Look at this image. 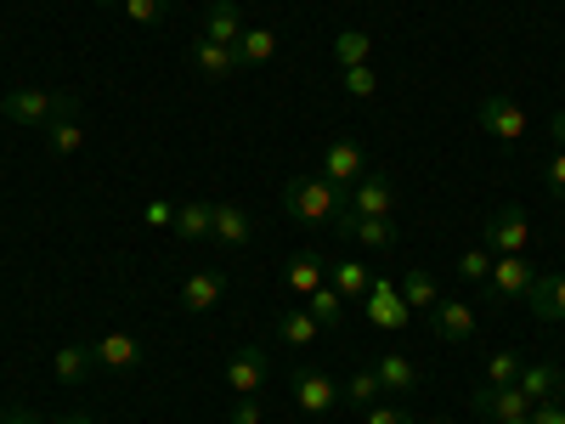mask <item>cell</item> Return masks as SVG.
Segmentation results:
<instances>
[{"label":"cell","instance_id":"obj_1","mask_svg":"<svg viewBox=\"0 0 565 424\" xmlns=\"http://www.w3.org/2000/svg\"><path fill=\"white\" fill-rule=\"evenodd\" d=\"M282 210L300 226H334L345 215V187L322 181V176H289L282 181Z\"/></svg>","mask_w":565,"mask_h":424},{"label":"cell","instance_id":"obj_2","mask_svg":"<svg viewBox=\"0 0 565 424\" xmlns=\"http://www.w3.org/2000/svg\"><path fill=\"white\" fill-rule=\"evenodd\" d=\"M68 108H79V97H68V91H7L0 97V114H7L12 125H52L57 114H68Z\"/></svg>","mask_w":565,"mask_h":424},{"label":"cell","instance_id":"obj_3","mask_svg":"<svg viewBox=\"0 0 565 424\" xmlns=\"http://www.w3.org/2000/svg\"><path fill=\"white\" fill-rule=\"evenodd\" d=\"M481 250L492 255H526L532 250V221L521 204H509V210H492L487 226H481Z\"/></svg>","mask_w":565,"mask_h":424},{"label":"cell","instance_id":"obj_4","mask_svg":"<svg viewBox=\"0 0 565 424\" xmlns=\"http://www.w3.org/2000/svg\"><path fill=\"white\" fill-rule=\"evenodd\" d=\"M476 125L487 130V136H498V141H521L532 125H526V108L514 103V97H503V91H492V97H481V108H476Z\"/></svg>","mask_w":565,"mask_h":424},{"label":"cell","instance_id":"obj_5","mask_svg":"<svg viewBox=\"0 0 565 424\" xmlns=\"http://www.w3.org/2000/svg\"><path fill=\"white\" fill-rule=\"evenodd\" d=\"M532 277H537V266H532L526 255H498L492 272H487V295L514 306V300H526V295H532Z\"/></svg>","mask_w":565,"mask_h":424},{"label":"cell","instance_id":"obj_6","mask_svg":"<svg viewBox=\"0 0 565 424\" xmlns=\"http://www.w3.org/2000/svg\"><path fill=\"white\" fill-rule=\"evenodd\" d=\"M266 380H271V351H266V346L232 351V362H226V385H232V396H260Z\"/></svg>","mask_w":565,"mask_h":424},{"label":"cell","instance_id":"obj_7","mask_svg":"<svg viewBox=\"0 0 565 424\" xmlns=\"http://www.w3.org/2000/svg\"><path fill=\"white\" fill-rule=\"evenodd\" d=\"M362 311H367V322H373V328H385V335H402V328L413 322V311H407L402 289H396V283H385V277H373V289H367Z\"/></svg>","mask_w":565,"mask_h":424},{"label":"cell","instance_id":"obj_8","mask_svg":"<svg viewBox=\"0 0 565 424\" xmlns=\"http://www.w3.org/2000/svg\"><path fill=\"white\" fill-rule=\"evenodd\" d=\"M322 170H328L322 181H334V187H345V193H351V187H356V181H362L373 165H367V153L356 148L351 136H334V141L322 148Z\"/></svg>","mask_w":565,"mask_h":424},{"label":"cell","instance_id":"obj_9","mask_svg":"<svg viewBox=\"0 0 565 424\" xmlns=\"http://www.w3.org/2000/svg\"><path fill=\"white\" fill-rule=\"evenodd\" d=\"M469 407H476L481 418L509 424V418H526V413H532V396H526L521 385H481L476 396H469Z\"/></svg>","mask_w":565,"mask_h":424},{"label":"cell","instance_id":"obj_10","mask_svg":"<svg viewBox=\"0 0 565 424\" xmlns=\"http://www.w3.org/2000/svg\"><path fill=\"white\" fill-rule=\"evenodd\" d=\"M345 204H351V215H391V210H396V187H391L385 170H367L351 193H345Z\"/></svg>","mask_w":565,"mask_h":424},{"label":"cell","instance_id":"obj_11","mask_svg":"<svg viewBox=\"0 0 565 424\" xmlns=\"http://www.w3.org/2000/svg\"><path fill=\"white\" fill-rule=\"evenodd\" d=\"M430 328H436V340L447 346H463V340H476V306H463V300H436L430 311Z\"/></svg>","mask_w":565,"mask_h":424},{"label":"cell","instance_id":"obj_12","mask_svg":"<svg viewBox=\"0 0 565 424\" xmlns=\"http://www.w3.org/2000/svg\"><path fill=\"white\" fill-rule=\"evenodd\" d=\"M289 391H295V402H300V407H306L311 418H322L328 407H334V402H340V385H334V380H328V373H322V368H300V373H295V380H289Z\"/></svg>","mask_w":565,"mask_h":424},{"label":"cell","instance_id":"obj_13","mask_svg":"<svg viewBox=\"0 0 565 424\" xmlns=\"http://www.w3.org/2000/svg\"><path fill=\"white\" fill-rule=\"evenodd\" d=\"M526 306H532V317H537V322H565V266H554V272H537V277H532Z\"/></svg>","mask_w":565,"mask_h":424},{"label":"cell","instance_id":"obj_14","mask_svg":"<svg viewBox=\"0 0 565 424\" xmlns=\"http://www.w3.org/2000/svg\"><path fill=\"white\" fill-rule=\"evenodd\" d=\"M322 283H328V261L317 250H300L289 266H282V289H289L295 300H306L311 289H322Z\"/></svg>","mask_w":565,"mask_h":424},{"label":"cell","instance_id":"obj_15","mask_svg":"<svg viewBox=\"0 0 565 424\" xmlns=\"http://www.w3.org/2000/svg\"><path fill=\"white\" fill-rule=\"evenodd\" d=\"M90 362L125 373V368H136V362H141V340H136V335H125V328H114V335H103L97 346H90Z\"/></svg>","mask_w":565,"mask_h":424},{"label":"cell","instance_id":"obj_16","mask_svg":"<svg viewBox=\"0 0 565 424\" xmlns=\"http://www.w3.org/2000/svg\"><path fill=\"white\" fill-rule=\"evenodd\" d=\"M221 295H226V277H221V272H193V277L181 283V306L193 311V317L215 311V306H221Z\"/></svg>","mask_w":565,"mask_h":424},{"label":"cell","instance_id":"obj_17","mask_svg":"<svg viewBox=\"0 0 565 424\" xmlns=\"http://www.w3.org/2000/svg\"><path fill=\"white\" fill-rule=\"evenodd\" d=\"M373 373H380L385 396H413V391H418V368H413L407 351H385L380 362H373Z\"/></svg>","mask_w":565,"mask_h":424},{"label":"cell","instance_id":"obj_18","mask_svg":"<svg viewBox=\"0 0 565 424\" xmlns=\"http://www.w3.org/2000/svg\"><path fill=\"white\" fill-rule=\"evenodd\" d=\"M170 232H175L181 244H199V239H210V232H215V204H199V199L175 204V221H170Z\"/></svg>","mask_w":565,"mask_h":424},{"label":"cell","instance_id":"obj_19","mask_svg":"<svg viewBox=\"0 0 565 424\" xmlns=\"http://www.w3.org/2000/svg\"><path fill=\"white\" fill-rule=\"evenodd\" d=\"M193 68L204 80H226L238 74V45H221V40H193Z\"/></svg>","mask_w":565,"mask_h":424},{"label":"cell","instance_id":"obj_20","mask_svg":"<svg viewBox=\"0 0 565 424\" xmlns=\"http://www.w3.org/2000/svg\"><path fill=\"white\" fill-rule=\"evenodd\" d=\"M40 130H45V148H52L57 159H74V153L85 148V125H79V108L57 114L52 125H40Z\"/></svg>","mask_w":565,"mask_h":424},{"label":"cell","instance_id":"obj_21","mask_svg":"<svg viewBox=\"0 0 565 424\" xmlns=\"http://www.w3.org/2000/svg\"><path fill=\"white\" fill-rule=\"evenodd\" d=\"M328 283L340 289V300H345V306H362V300H367V289H373V272H367L362 261H334V266H328Z\"/></svg>","mask_w":565,"mask_h":424},{"label":"cell","instance_id":"obj_22","mask_svg":"<svg viewBox=\"0 0 565 424\" xmlns=\"http://www.w3.org/2000/svg\"><path fill=\"white\" fill-rule=\"evenodd\" d=\"M317 335H322V328H317V317H311L306 306H289V311L277 317V340L289 346V351H311Z\"/></svg>","mask_w":565,"mask_h":424},{"label":"cell","instance_id":"obj_23","mask_svg":"<svg viewBox=\"0 0 565 424\" xmlns=\"http://www.w3.org/2000/svg\"><path fill=\"white\" fill-rule=\"evenodd\" d=\"M514 385H521L532 402H559V391H565V373H559L554 362H526Z\"/></svg>","mask_w":565,"mask_h":424},{"label":"cell","instance_id":"obj_24","mask_svg":"<svg viewBox=\"0 0 565 424\" xmlns=\"http://www.w3.org/2000/svg\"><path fill=\"white\" fill-rule=\"evenodd\" d=\"M238 34H244V12H238V0H210V12H204V40L238 45Z\"/></svg>","mask_w":565,"mask_h":424},{"label":"cell","instance_id":"obj_25","mask_svg":"<svg viewBox=\"0 0 565 424\" xmlns=\"http://www.w3.org/2000/svg\"><path fill=\"white\" fill-rule=\"evenodd\" d=\"M249 232H255V221H249L244 204H215V232H210L215 244L238 250V244H249Z\"/></svg>","mask_w":565,"mask_h":424},{"label":"cell","instance_id":"obj_26","mask_svg":"<svg viewBox=\"0 0 565 424\" xmlns=\"http://www.w3.org/2000/svg\"><path fill=\"white\" fill-rule=\"evenodd\" d=\"M380 396H385V385H380V373H373V368H356L351 380L340 385V402H345V407H356V413H367Z\"/></svg>","mask_w":565,"mask_h":424},{"label":"cell","instance_id":"obj_27","mask_svg":"<svg viewBox=\"0 0 565 424\" xmlns=\"http://www.w3.org/2000/svg\"><path fill=\"white\" fill-rule=\"evenodd\" d=\"M306 311L317 317V328H340V322H345V300H340L334 283H322V289H311V295H306Z\"/></svg>","mask_w":565,"mask_h":424},{"label":"cell","instance_id":"obj_28","mask_svg":"<svg viewBox=\"0 0 565 424\" xmlns=\"http://www.w3.org/2000/svg\"><path fill=\"white\" fill-rule=\"evenodd\" d=\"M402 300H407V311H430L436 300H441V289H436V277L430 272H402Z\"/></svg>","mask_w":565,"mask_h":424},{"label":"cell","instance_id":"obj_29","mask_svg":"<svg viewBox=\"0 0 565 424\" xmlns=\"http://www.w3.org/2000/svg\"><path fill=\"white\" fill-rule=\"evenodd\" d=\"M373 57V34L367 29H340L334 34V63L340 68H356V63H367Z\"/></svg>","mask_w":565,"mask_h":424},{"label":"cell","instance_id":"obj_30","mask_svg":"<svg viewBox=\"0 0 565 424\" xmlns=\"http://www.w3.org/2000/svg\"><path fill=\"white\" fill-rule=\"evenodd\" d=\"M277 57V34L271 29H244L238 34V63H271Z\"/></svg>","mask_w":565,"mask_h":424},{"label":"cell","instance_id":"obj_31","mask_svg":"<svg viewBox=\"0 0 565 424\" xmlns=\"http://www.w3.org/2000/svg\"><path fill=\"white\" fill-rule=\"evenodd\" d=\"M90 368H97V362H90V346H63V351H57V380H63V385H79Z\"/></svg>","mask_w":565,"mask_h":424},{"label":"cell","instance_id":"obj_32","mask_svg":"<svg viewBox=\"0 0 565 424\" xmlns=\"http://www.w3.org/2000/svg\"><path fill=\"white\" fill-rule=\"evenodd\" d=\"M521 368H526L521 351H492L487 357V385H514V380H521Z\"/></svg>","mask_w":565,"mask_h":424},{"label":"cell","instance_id":"obj_33","mask_svg":"<svg viewBox=\"0 0 565 424\" xmlns=\"http://www.w3.org/2000/svg\"><path fill=\"white\" fill-rule=\"evenodd\" d=\"M345 91L356 103H367L373 91H380V74H373V63H356V68H345Z\"/></svg>","mask_w":565,"mask_h":424},{"label":"cell","instance_id":"obj_34","mask_svg":"<svg viewBox=\"0 0 565 424\" xmlns=\"http://www.w3.org/2000/svg\"><path fill=\"white\" fill-rule=\"evenodd\" d=\"M164 12H170V0H125V18L130 23H164Z\"/></svg>","mask_w":565,"mask_h":424},{"label":"cell","instance_id":"obj_35","mask_svg":"<svg viewBox=\"0 0 565 424\" xmlns=\"http://www.w3.org/2000/svg\"><path fill=\"white\" fill-rule=\"evenodd\" d=\"M492 250H463V261H458V277H469V283H487V272H492Z\"/></svg>","mask_w":565,"mask_h":424},{"label":"cell","instance_id":"obj_36","mask_svg":"<svg viewBox=\"0 0 565 424\" xmlns=\"http://www.w3.org/2000/svg\"><path fill=\"white\" fill-rule=\"evenodd\" d=\"M362 424H413V413H407L402 402H373V407L362 413Z\"/></svg>","mask_w":565,"mask_h":424},{"label":"cell","instance_id":"obj_37","mask_svg":"<svg viewBox=\"0 0 565 424\" xmlns=\"http://www.w3.org/2000/svg\"><path fill=\"white\" fill-rule=\"evenodd\" d=\"M543 187H548L554 199H565V148L548 153V165H543Z\"/></svg>","mask_w":565,"mask_h":424},{"label":"cell","instance_id":"obj_38","mask_svg":"<svg viewBox=\"0 0 565 424\" xmlns=\"http://www.w3.org/2000/svg\"><path fill=\"white\" fill-rule=\"evenodd\" d=\"M226 424H260V402L255 396H238V402H232V413H226Z\"/></svg>","mask_w":565,"mask_h":424},{"label":"cell","instance_id":"obj_39","mask_svg":"<svg viewBox=\"0 0 565 424\" xmlns=\"http://www.w3.org/2000/svg\"><path fill=\"white\" fill-rule=\"evenodd\" d=\"M526 418H532V424H565V407H559V402H532Z\"/></svg>","mask_w":565,"mask_h":424},{"label":"cell","instance_id":"obj_40","mask_svg":"<svg viewBox=\"0 0 565 424\" xmlns=\"http://www.w3.org/2000/svg\"><path fill=\"white\" fill-rule=\"evenodd\" d=\"M170 221H175V204L170 199H153L148 204V226H170Z\"/></svg>","mask_w":565,"mask_h":424},{"label":"cell","instance_id":"obj_41","mask_svg":"<svg viewBox=\"0 0 565 424\" xmlns=\"http://www.w3.org/2000/svg\"><path fill=\"white\" fill-rule=\"evenodd\" d=\"M0 424H40V413L34 407H7V413H0Z\"/></svg>","mask_w":565,"mask_h":424},{"label":"cell","instance_id":"obj_42","mask_svg":"<svg viewBox=\"0 0 565 424\" xmlns=\"http://www.w3.org/2000/svg\"><path fill=\"white\" fill-rule=\"evenodd\" d=\"M554 141H559V148H565V114H554Z\"/></svg>","mask_w":565,"mask_h":424},{"label":"cell","instance_id":"obj_43","mask_svg":"<svg viewBox=\"0 0 565 424\" xmlns=\"http://www.w3.org/2000/svg\"><path fill=\"white\" fill-rule=\"evenodd\" d=\"M57 424H97V418H90V413H68V418H57Z\"/></svg>","mask_w":565,"mask_h":424},{"label":"cell","instance_id":"obj_44","mask_svg":"<svg viewBox=\"0 0 565 424\" xmlns=\"http://www.w3.org/2000/svg\"><path fill=\"white\" fill-rule=\"evenodd\" d=\"M90 7H125V0H90Z\"/></svg>","mask_w":565,"mask_h":424},{"label":"cell","instance_id":"obj_45","mask_svg":"<svg viewBox=\"0 0 565 424\" xmlns=\"http://www.w3.org/2000/svg\"><path fill=\"white\" fill-rule=\"evenodd\" d=\"M509 424H532V418H509Z\"/></svg>","mask_w":565,"mask_h":424},{"label":"cell","instance_id":"obj_46","mask_svg":"<svg viewBox=\"0 0 565 424\" xmlns=\"http://www.w3.org/2000/svg\"><path fill=\"white\" fill-rule=\"evenodd\" d=\"M430 424H452V418H430Z\"/></svg>","mask_w":565,"mask_h":424},{"label":"cell","instance_id":"obj_47","mask_svg":"<svg viewBox=\"0 0 565 424\" xmlns=\"http://www.w3.org/2000/svg\"><path fill=\"white\" fill-rule=\"evenodd\" d=\"M311 424H317V418H311Z\"/></svg>","mask_w":565,"mask_h":424}]
</instances>
